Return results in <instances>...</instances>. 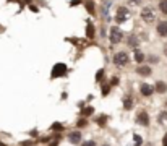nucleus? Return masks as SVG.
I'll use <instances>...</instances> for the list:
<instances>
[{"label":"nucleus","instance_id":"obj_1","mask_svg":"<svg viewBox=\"0 0 167 146\" xmlns=\"http://www.w3.org/2000/svg\"><path fill=\"white\" fill-rule=\"evenodd\" d=\"M66 72H68V68H66L65 63H55L54 68H52L50 72V78L55 80V78H60V76H66Z\"/></svg>","mask_w":167,"mask_h":146},{"label":"nucleus","instance_id":"obj_2","mask_svg":"<svg viewBox=\"0 0 167 146\" xmlns=\"http://www.w3.org/2000/svg\"><path fill=\"white\" fill-rule=\"evenodd\" d=\"M109 39H111V44H118V42H122L123 32H122L120 28L112 26V28H111V36H109Z\"/></svg>","mask_w":167,"mask_h":146},{"label":"nucleus","instance_id":"obj_3","mask_svg":"<svg viewBox=\"0 0 167 146\" xmlns=\"http://www.w3.org/2000/svg\"><path fill=\"white\" fill-rule=\"evenodd\" d=\"M130 62V57H128V54L125 52H117L114 55V63L117 65V67H123V65H127Z\"/></svg>","mask_w":167,"mask_h":146},{"label":"nucleus","instance_id":"obj_4","mask_svg":"<svg viewBox=\"0 0 167 146\" xmlns=\"http://www.w3.org/2000/svg\"><path fill=\"white\" fill-rule=\"evenodd\" d=\"M141 18H143V20H145L146 23H151V21H154L156 15H154V12H152V8L145 7V8L141 10Z\"/></svg>","mask_w":167,"mask_h":146},{"label":"nucleus","instance_id":"obj_5","mask_svg":"<svg viewBox=\"0 0 167 146\" xmlns=\"http://www.w3.org/2000/svg\"><path fill=\"white\" fill-rule=\"evenodd\" d=\"M128 18V8L125 7H118L117 8V16H115V21L117 23H123Z\"/></svg>","mask_w":167,"mask_h":146},{"label":"nucleus","instance_id":"obj_6","mask_svg":"<svg viewBox=\"0 0 167 146\" xmlns=\"http://www.w3.org/2000/svg\"><path fill=\"white\" fill-rule=\"evenodd\" d=\"M136 122H138L140 125H143V127H148V125H149V115H148V112H145V110L138 112Z\"/></svg>","mask_w":167,"mask_h":146},{"label":"nucleus","instance_id":"obj_7","mask_svg":"<svg viewBox=\"0 0 167 146\" xmlns=\"http://www.w3.org/2000/svg\"><path fill=\"white\" fill-rule=\"evenodd\" d=\"M140 93H141V96L149 97V96H152V93H154V86H151V84H148V83H143L140 86Z\"/></svg>","mask_w":167,"mask_h":146},{"label":"nucleus","instance_id":"obj_8","mask_svg":"<svg viewBox=\"0 0 167 146\" xmlns=\"http://www.w3.org/2000/svg\"><path fill=\"white\" fill-rule=\"evenodd\" d=\"M136 75H140V76H151L152 68L149 65H140V67L136 68Z\"/></svg>","mask_w":167,"mask_h":146},{"label":"nucleus","instance_id":"obj_9","mask_svg":"<svg viewBox=\"0 0 167 146\" xmlns=\"http://www.w3.org/2000/svg\"><path fill=\"white\" fill-rule=\"evenodd\" d=\"M94 36H96V28H94L93 21H86V37L93 39Z\"/></svg>","mask_w":167,"mask_h":146},{"label":"nucleus","instance_id":"obj_10","mask_svg":"<svg viewBox=\"0 0 167 146\" xmlns=\"http://www.w3.org/2000/svg\"><path fill=\"white\" fill-rule=\"evenodd\" d=\"M156 31H157V34L162 36V37L167 36V21H159V23H157Z\"/></svg>","mask_w":167,"mask_h":146},{"label":"nucleus","instance_id":"obj_11","mask_svg":"<svg viewBox=\"0 0 167 146\" xmlns=\"http://www.w3.org/2000/svg\"><path fill=\"white\" fill-rule=\"evenodd\" d=\"M127 44L131 47V49H138V46H140V39H138V36H128L127 37Z\"/></svg>","mask_w":167,"mask_h":146},{"label":"nucleus","instance_id":"obj_12","mask_svg":"<svg viewBox=\"0 0 167 146\" xmlns=\"http://www.w3.org/2000/svg\"><path fill=\"white\" fill-rule=\"evenodd\" d=\"M68 138H70V141H71L73 144H78L80 140H81V131H78V130H76V131H71V133L68 135Z\"/></svg>","mask_w":167,"mask_h":146},{"label":"nucleus","instance_id":"obj_13","mask_svg":"<svg viewBox=\"0 0 167 146\" xmlns=\"http://www.w3.org/2000/svg\"><path fill=\"white\" fill-rule=\"evenodd\" d=\"M154 91L161 93V94L167 93V83H164V81H157V83L154 84Z\"/></svg>","mask_w":167,"mask_h":146},{"label":"nucleus","instance_id":"obj_14","mask_svg":"<svg viewBox=\"0 0 167 146\" xmlns=\"http://www.w3.org/2000/svg\"><path fill=\"white\" fill-rule=\"evenodd\" d=\"M84 7H86L89 15H94V13H96V5H94L93 0H86V2H84Z\"/></svg>","mask_w":167,"mask_h":146},{"label":"nucleus","instance_id":"obj_15","mask_svg":"<svg viewBox=\"0 0 167 146\" xmlns=\"http://www.w3.org/2000/svg\"><path fill=\"white\" fill-rule=\"evenodd\" d=\"M123 109H125V110H131L133 109V99L130 96L123 97Z\"/></svg>","mask_w":167,"mask_h":146},{"label":"nucleus","instance_id":"obj_16","mask_svg":"<svg viewBox=\"0 0 167 146\" xmlns=\"http://www.w3.org/2000/svg\"><path fill=\"white\" fill-rule=\"evenodd\" d=\"M133 50H135V62H140L141 63L143 60H145V55H143L138 49H133Z\"/></svg>","mask_w":167,"mask_h":146},{"label":"nucleus","instance_id":"obj_17","mask_svg":"<svg viewBox=\"0 0 167 146\" xmlns=\"http://www.w3.org/2000/svg\"><path fill=\"white\" fill-rule=\"evenodd\" d=\"M159 10L167 15V0H159Z\"/></svg>","mask_w":167,"mask_h":146},{"label":"nucleus","instance_id":"obj_18","mask_svg":"<svg viewBox=\"0 0 167 146\" xmlns=\"http://www.w3.org/2000/svg\"><path fill=\"white\" fill-rule=\"evenodd\" d=\"M93 112H94V107H84V109L81 110V115H83V117H89Z\"/></svg>","mask_w":167,"mask_h":146},{"label":"nucleus","instance_id":"obj_19","mask_svg":"<svg viewBox=\"0 0 167 146\" xmlns=\"http://www.w3.org/2000/svg\"><path fill=\"white\" fill-rule=\"evenodd\" d=\"M60 140H62V136L60 135H55L54 138H52V141H49V146H59Z\"/></svg>","mask_w":167,"mask_h":146},{"label":"nucleus","instance_id":"obj_20","mask_svg":"<svg viewBox=\"0 0 167 146\" xmlns=\"http://www.w3.org/2000/svg\"><path fill=\"white\" fill-rule=\"evenodd\" d=\"M97 125L99 127H106V122H107V115H101V117H97Z\"/></svg>","mask_w":167,"mask_h":146},{"label":"nucleus","instance_id":"obj_21","mask_svg":"<svg viewBox=\"0 0 167 146\" xmlns=\"http://www.w3.org/2000/svg\"><path fill=\"white\" fill-rule=\"evenodd\" d=\"M65 128V127L63 125H62V124H59V122H54V124H52V130H55V131H62V130H63Z\"/></svg>","mask_w":167,"mask_h":146},{"label":"nucleus","instance_id":"obj_22","mask_svg":"<svg viewBox=\"0 0 167 146\" xmlns=\"http://www.w3.org/2000/svg\"><path fill=\"white\" fill-rule=\"evenodd\" d=\"M133 140H135V146H141L143 144V140H141V136L140 135H133Z\"/></svg>","mask_w":167,"mask_h":146},{"label":"nucleus","instance_id":"obj_23","mask_svg":"<svg viewBox=\"0 0 167 146\" xmlns=\"http://www.w3.org/2000/svg\"><path fill=\"white\" fill-rule=\"evenodd\" d=\"M76 127H80V128H83V127H88V120H86V119H80L78 124H76Z\"/></svg>","mask_w":167,"mask_h":146},{"label":"nucleus","instance_id":"obj_24","mask_svg":"<svg viewBox=\"0 0 167 146\" xmlns=\"http://www.w3.org/2000/svg\"><path fill=\"white\" fill-rule=\"evenodd\" d=\"M102 78H104V68L97 70V73H96V80H97V81H101Z\"/></svg>","mask_w":167,"mask_h":146},{"label":"nucleus","instance_id":"obj_25","mask_svg":"<svg viewBox=\"0 0 167 146\" xmlns=\"http://www.w3.org/2000/svg\"><path fill=\"white\" fill-rule=\"evenodd\" d=\"M109 91H111V86H109V84H104L102 86V96H107Z\"/></svg>","mask_w":167,"mask_h":146},{"label":"nucleus","instance_id":"obj_26","mask_svg":"<svg viewBox=\"0 0 167 146\" xmlns=\"http://www.w3.org/2000/svg\"><path fill=\"white\" fill-rule=\"evenodd\" d=\"M83 146H96V141H93V140H89V141H84Z\"/></svg>","mask_w":167,"mask_h":146},{"label":"nucleus","instance_id":"obj_27","mask_svg":"<svg viewBox=\"0 0 167 146\" xmlns=\"http://www.w3.org/2000/svg\"><path fill=\"white\" fill-rule=\"evenodd\" d=\"M115 84H118V78L114 76V78L111 80V86H115Z\"/></svg>","mask_w":167,"mask_h":146},{"label":"nucleus","instance_id":"obj_28","mask_svg":"<svg viewBox=\"0 0 167 146\" xmlns=\"http://www.w3.org/2000/svg\"><path fill=\"white\" fill-rule=\"evenodd\" d=\"M165 119H167V112H161V115H159V122L165 120Z\"/></svg>","mask_w":167,"mask_h":146},{"label":"nucleus","instance_id":"obj_29","mask_svg":"<svg viewBox=\"0 0 167 146\" xmlns=\"http://www.w3.org/2000/svg\"><path fill=\"white\" fill-rule=\"evenodd\" d=\"M39 141H41V143H49L50 138H49V136H42V138H39Z\"/></svg>","mask_w":167,"mask_h":146},{"label":"nucleus","instance_id":"obj_30","mask_svg":"<svg viewBox=\"0 0 167 146\" xmlns=\"http://www.w3.org/2000/svg\"><path fill=\"white\" fill-rule=\"evenodd\" d=\"M80 2H81V0H71V2H70V7H76Z\"/></svg>","mask_w":167,"mask_h":146},{"label":"nucleus","instance_id":"obj_31","mask_svg":"<svg viewBox=\"0 0 167 146\" xmlns=\"http://www.w3.org/2000/svg\"><path fill=\"white\" fill-rule=\"evenodd\" d=\"M29 10H31V12H34V13H37V12H39V8H37L36 5H29Z\"/></svg>","mask_w":167,"mask_h":146},{"label":"nucleus","instance_id":"obj_32","mask_svg":"<svg viewBox=\"0 0 167 146\" xmlns=\"http://www.w3.org/2000/svg\"><path fill=\"white\" fill-rule=\"evenodd\" d=\"M149 62L156 63V62H157V57H156V55H149Z\"/></svg>","mask_w":167,"mask_h":146},{"label":"nucleus","instance_id":"obj_33","mask_svg":"<svg viewBox=\"0 0 167 146\" xmlns=\"http://www.w3.org/2000/svg\"><path fill=\"white\" fill-rule=\"evenodd\" d=\"M21 146H32V141H23Z\"/></svg>","mask_w":167,"mask_h":146},{"label":"nucleus","instance_id":"obj_34","mask_svg":"<svg viewBox=\"0 0 167 146\" xmlns=\"http://www.w3.org/2000/svg\"><path fill=\"white\" fill-rule=\"evenodd\" d=\"M162 146H167V133L164 135V138H162Z\"/></svg>","mask_w":167,"mask_h":146},{"label":"nucleus","instance_id":"obj_35","mask_svg":"<svg viewBox=\"0 0 167 146\" xmlns=\"http://www.w3.org/2000/svg\"><path fill=\"white\" fill-rule=\"evenodd\" d=\"M130 2H133V3H138V2H140V0H130Z\"/></svg>","mask_w":167,"mask_h":146},{"label":"nucleus","instance_id":"obj_36","mask_svg":"<svg viewBox=\"0 0 167 146\" xmlns=\"http://www.w3.org/2000/svg\"><path fill=\"white\" fill-rule=\"evenodd\" d=\"M0 146H5V143H3V141H0Z\"/></svg>","mask_w":167,"mask_h":146},{"label":"nucleus","instance_id":"obj_37","mask_svg":"<svg viewBox=\"0 0 167 146\" xmlns=\"http://www.w3.org/2000/svg\"><path fill=\"white\" fill-rule=\"evenodd\" d=\"M8 2H20V0H8Z\"/></svg>","mask_w":167,"mask_h":146},{"label":"nucleus","instance_id":"obj_38","mask_svg":"<svg viewBox=\"0 0 167 146\" xmlns=\"http://www.w3.org/2000/svg\"><path fill=\"white\" fill-rule=\"evenodd\" d=\"M164 54H165V55H167V47H165V52H164Z\"/></svg>","mask_w":167,"mask_h":146},{"label":"nucleus","instance_id":"obj_39","mask_svg":"<svg viewBox=\"0 0 167 146\" xmlns=\"http://www.w3.org/2000/svg\"><path fill=\"white\" fill-rule=\"evenodd\" d=\"M106 146H107V144H106Z\"/></svg>","mask_w":167,"mask_h":146}]
</instances>
